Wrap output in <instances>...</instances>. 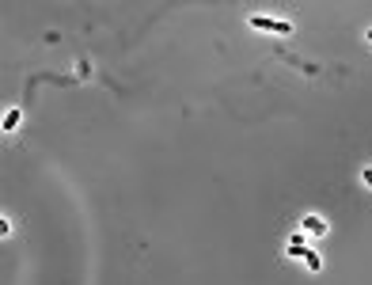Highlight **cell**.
<instances>
[{
	"instance_id": "1",
	"label": "cell",
	"mask_w": 372,
	"mask_h": 285,
	"mask_svg": "<svg viewBox=\"0 0 372 285\" xmlns=\"http://www.w3.org/2000/svg\"><path fill=\"white\" fill-rule=\"evenodd\" d=\"M251 27L255 31H270V35H289L293 31L289 19H270V16H251Z\"/></svg>"
},
{
	"instance_id": "2",
	"label": "cell",
	"mask_w": 372,
	"mask_h": 285,
	"mask_svg": "<svg viewBox=\"0 0 372 285\" xmlns=\"http://www.w3.org/2000/svg\"><path fill=\"white\" fill-rule=\"evenodd\" d=\"M300 228H304L308 236H323V232H327V221H323L319 213H308V217L300 221Z\"/></svg>"
},
{
	"instance_id": "3",
	"label": "cell",
	"mask_w": 372,
	"mask_h": 285,
	"mask_svg": "<svg viewBox=\"0 0 372 285\" xmlns=\"http://www.w3.org/2000/svg\"><path fill=\"white\" fill-rule=\"evenodd\" d=\"M296 255H304V262H308V270H323V259L315 255V251H296Z\"/></svg>"
},
{
	"instance_id": "4",
	"label": "cell",
	"mask_w": 372,
	"mask_h": 285,
	"mask_svg": "<svg viewBox=\"0 0 372 285\" xmlns=\"http://www.w3.org/2000/svg\"><path fill=\"white\" fill-rule=\"evenodd\" d=\"M16 126H19V111H8V114H4V130H16Z\"/></svg>"
},
{
	"instance_id": "5",
	"label": "cell",
	"mask_w": 372,
	"mask_h": 285,
	"mask_svg": "<svg viewBox=\"0 0 372 285\" xmlns=\"http://www.w3.org/2000/svg\"><path fill=\"white\" fill-rule=\"evenodd\" d=\"M361 182H364V186L372 190V167H364V171H361Z\"/></svg>"
},
{
	"instance_id": "6",
	"label": "cell",
	"mask_w": 372,
	"mask_h": 285,
	"mask_svg": "<svg viewBox=\"0 0 372 285\" xmlns=\"http://www.w3.org/2000/svg\"><path fill=\"white\" fill-rule=\"evenodd\" d=\"M364 42H368V46H372V27H368V31H364Z\"/></svg>"
}]
</instances>
